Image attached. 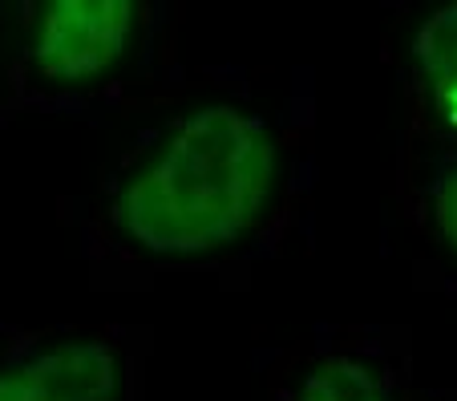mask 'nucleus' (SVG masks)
<instances>
[{
	"instance_id": "7ed1b4c3",
	"label": "nucleus",
	"mask_w": 457,
	"mask_h": 401,
	"mask_svg": "<svg viewBox=\"0 0 457 401\" xmlns=\"http://www.w3.org/2000/svg\"><path fill=\"white\" fill-rule=\"evenodd\" d=\"M121 365L97 340H65L0 369V401H118Z\"/></svg>"
},
{
	"instance_id": "423d86ee",
	"label": "nucleus",
	"mask_w": 457,
	"mask_h": 401,
	"mask_svg": "<svg viewBox=\"0 0 457 401\" xmlns=\"http://www.w3.org/2000/svg\"><path fill=\"white\" fill-rule=\"evenodd\" d=\"M437 227H441V236H445L449 252L457 255V171L437 191Z\"/></svg>"
},
{
	"instance_id": "39448f33",
	"label": "nucleus",
	"mask_w": 457,
	"mask_h": 401,
	"mask_svg": "<svg viewBox=\"0 0 457 401\" xmlns=\"http://www.w3.org/2000/svg\"><path fill=\"white\" fill-rule=\"evenodd\" d=\"M295 401H388V393L385 381L364 361L328 357L303 377Z\"/></svg>"
},
{
	"instance_id": "f03ea898",
	"label": "nucleus",
	"mask_w": 457,
	"mask_h": 401,
	"mask_svg": "<svg viewBox=\"0 0 457 401\" xmlns=\"http://www.w3.org/2000/svg\"><path fill=\"white\" fill-rule=\"evenodd\" d=\"M134 21L138 13L126 0H53L37 21V70L61 86L97 81L121 62Z\"/></svg>"
},
{
	"instance_id": "f257e3e1",
	"label": "nucleus",
	"mask_w": 457,
	"mask_h": 401,
	"mask_svg": "<svg viewBox=\"0 0 457 401\" xmlns=\"http://www.w3.org/2000/svg\"><path fill=\"white\" fill-rule=\"evenodd\" d=\"M276 175L268 126L235 105H203L121 183L113 219L129 244L154 255H207L259 223Z\"/></svg>"
},
{
	"instance_id": "20e7f679",
	"label": "nucleus",
	"mask_w": 457,
	"mask_h": 401,
	"mask_svg": "<svg viewBox=\"0 0 457 401\" xmlns=\"http://www.w3.org/2000/svg\"><path fill=\"white\" fill-rule=\"evenodd\" d=\"M413 57L441 118L457 126V4L433 13L413 41Z\"/></svg>"
}]
</instances>
